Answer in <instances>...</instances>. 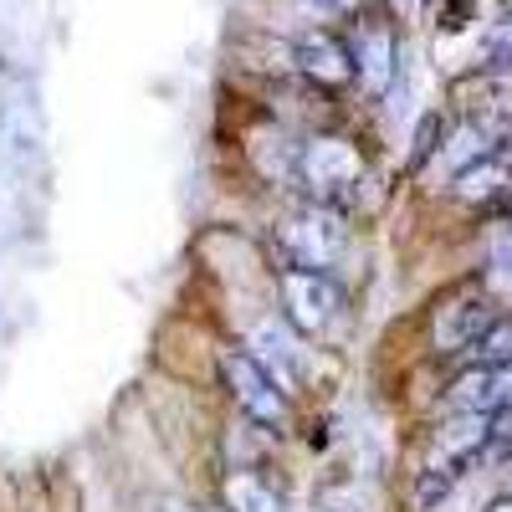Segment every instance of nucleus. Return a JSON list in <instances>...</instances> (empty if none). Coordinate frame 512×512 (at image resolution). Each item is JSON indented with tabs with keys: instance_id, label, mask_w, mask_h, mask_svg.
Returning <instances> with one entry per match:
<instances>
[{
	"instance_id": "nucleus-2",
	"label": "nucleus",
	"mask_w": 512,
	"mask_h": 512,
	"mask_svg": "<svg viewBox=\"0 0 512 512\" xmlns=\"http://www.w3.org/2000/svg\"><path fill=\"white\" fill-rule=\"evenodd\" d=\"M282 246L292 256V267H318L323 272L333 256L344 251V221H338L333 205H313L282 231Z\"/></svg>"
},
{
	"instance_id": "nucleus-15",
	"label": "nucleus",
	"mask_w": 512,
	"mask_h": 512,
	"mask_svg": "<svg viewBox=\"0 0 512 512\" xmlns=\"http://www.w3.org/2000/svg\"><path fill=\"white\" fill-rule=\"evenodd\" d=\"M318 512H354V497H349V492H323Z\"/></svg>"
},
{
	"instance_id": "nucleus-14",
	"label": "nucleus",
	"mask_w": 512,
	"mask_h": 512,
	"mask_svg": "<svg viewBox=\"0 0 512 512\" xmlns=\"http://www.w3.org/2000/svg\"><path fill=\"white\" fill-rule=\"evenodd\" d=\"M436 139H441V113H425V118H420V134H415V154H410L415 169L436 154Z\"/></svg>"
},
{
	"instance_id": "nucleus-1",
	"label": "nucleus",
	"mask_w": 512,
	"mask_h": 512,
	"mask_svg": "<svg viewBox=\"0 0 512 512\" xmlns=\"http://www.w3.org/2000/svg\"><path fill=\"white\" fill-rule=\"evenodd\" d=\"M221 379H226V390H231L236 410H246L256 425L277 431V425L287 420V395H282V384L267 374V364L256 359V354L226 349V354H221Z\"/></svg>"
},
{
	"instance_id": "nucleus-17",
	"label": "nucleus",
	"mask_w": 512,
	"mask_h": 512,
	"mask_svg": "<svg viewBox=\"0 0 512 512\" xmlns=\"http://www.w3.org/2000/svg\"><path fill=\"white\" fill-rule=\"evenodd\" d=\"M323 6H333V11H344V6H354V0H323Z\"/></svg>"
},
{
	"instance_id": "nucleus-13",
	"label": "nucleus",
	"mask_w": 512,
	"mask_h": 512,
	"mask_svg": "<svg viewBox=\"0 0 512 512\" xmlns=\"http://www.w3.org/2000/svg\"><path fill=\"white\" fill-rule=\"evenodd\" d=\"M482 52H487V67H512V11H502V16L487 26Z\"/></svg>"
},
{
	"instance_id": "nucleus-12",
	"label": "nucleus",
	"mask_w": 512,
	"mask_h": 512,
	"mask_svg": "<svg viewBox=\"0 0 512 512\" xmlns=\"http://www.w3.org/2000/svg\"><path fill=\"white\" fill-rule=\"evenodd\" d=\"M477 364H512V318H502L497 313V323L477 338Z\"/></svg>"
},
{
	"instance_id": "nucleus-5",
	"label": "nucleus",
	"mask_w": 512,
	"mask_h": 512,
	"mask_svg": "<svg viewBox=\"0 0 512 512\" xmlns=\"http://www.w3.org/2000/svg\"><path fill=\"white\" fill-rule=\"evenodd\" d=\"M492 323H497V308L487 303V297L461 292V297H451V303L436 313V349H441V354L477 349V338H482Z\"/></svg>"
},
{
	"instance_id": "nucleus-10",
	"label": "nucleus",
	"mask_w": 512,
	"mask_h": 512,
	"mask_svg": "<svg viewBox=\"0 0 512 512\" xmlns=\"http://www.w3.org/2000/svg\"><path fill=\"white\" fill-rule=\"evenodd\" d=\"M226 502H231V512H282L277 487H267L262 477H251V472H236L226 482Z\"/></svg>"
},
{
	"instance_id": "nucleus-4",
	"label": "nucleus",
	"mask_w": 512,
	"mask_h": 512,
	"mask_svg": "<svg viewBox=\"0 0 512 512\" xmlns=\"http://www.w3.org/2000/svg\"><path fill=\"white\" fill-rule=\"evenodd\" d=\"M282 297H287V318L303 333L328 328L338 313V287L318 267H282Z\"/></svg>"
},
{
	"instance_id": "nucleus-16",
	"label": "nucleus",
	"mask_w": 512,
	"mask_h": 512,
	"mask_svg": "<svg viewBox=\"0 0 512 512\" xmlns=\"http://www.w3.org/2000/svg\"><path fill=\"white\" fill-rule=\"evenodd\" d=\"M487 512H512V497H497V502H492Z\"/></svg>"
},
{
	"instance_id": "nucleus-9",
	"label": "nucleus",
	"mask_w": 512,
	"mask_h": 512,
	"mask_svg": "<svg viewBox=\"0 0 512 512\" xmlns=\"http://www.w3.org/2000/svg\"><path fill=\"white\" fill-rule=\"evenodd\" d=\"M354 77L364 82L369 93L390 88V77H395V36L384 31V26H369L359 36V47H354Z\"/></svg>"
},
{
	"instance_id": "nucleus-7",
	"label": "nucleus",
	"mask_w": 512,
	"mask_h": 512,
	"mask_svg": "<svg viewBox=\"0 0 512 512\" xmlns=\"http://www.w3.org/2000/svg\"><path fill=\"white\" fill-rule=\"evenodd\" d=\"M297 67H303V77L323 82V88H344L354 77V52L333 31H308L297 41Z\"/></svg>"
},
{
	"instance_id": "nucleus-3",
	"label": "nucleus",
	"mask_w": 512,
	"mask_h": 512,
	"mask_svg": "<svg viewBox=\"0 0 512 512\" xmlns=\"http://www.w3.org/2000/svg\"><path fill=\"white\" fill-rule=\"evenodd\" d=\"M297 169H303V180L313 185L318 200H333V195H344L349 185H359L364 175V159L349 139H313L303 149V159H297Z\"/></svg>"
},
{
	"instance_id": "nucleus-6",
	"label": "nucleus",
	"mask_w": 512,
	"mask_h": 512,
	"mask_svg": "<svg viewBox=\"0 0 512 512\" xmlns=\"http://www.w3.org/2000/svg\"><path fill=\"white\" fill-rule=\"evenodd\" d=\"M512 405V364H472L451 384V410H502Z\"/></svg>"
},
{
	"instance_id": "nucleus-18",
	"label": "nucleus",
	"mask_w": 512,
	"mask_h": 512,
	"mask_svg": "<svg viewBox=\"0 0 512 512\" xmlns=\"http://www.w3.org/2000/svg\"><path fill=\"white\" fill-rule=\"evenodd\" d=\"M164 512H190V507H180V502H169V507H164Z\"/></svg>"
},
{
	"instance_id": "nucleus-8",
	"label": "nucleus",
	"mask_w": 512,
	"mask_h": 512,
	"mask_svg": "<svg viewBox=\"0 0 512 512\" xmlns=\"http://www.w3.org/2000/svg\"><path fill=\"white\" fill-rule=\"evenodd\" d=\"M512 185V139H502L497 149H487L482 159H472L466 169H456V195L461 200H492L497 190Z\"/></svg>"
},
{
	"instance_id": "nucleus-11",
	"label": "nucleus",
	"mask_w": 512,
	"mask_h": 512,
	"mask_svg": "<svg viewBox=\"0 0 512 512\" xmlns=\"http://www.w3.org/2000/svg\"><path fill=\"white\" fill-rule=\"evenodd\" d=\"M256 349H262L272 364H282V374H292L297 369V344H292V333L282 328V323H262L256 328V338H251Z\"/></svg>"
}]
</instances>
